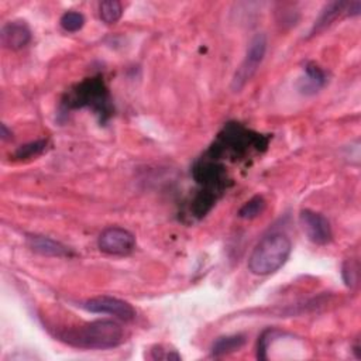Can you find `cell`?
I'll return each instance as SVG.
<instances>
[{"label":"cell","instance_id":"obj_17","mask_svg":"<svg viewBox=\"0 0 361 361\" xmlns=\"http://www.w3.org/2000/svg\"><path fill=\"white\" fill-rule=\"evenodd\" d=\"M1 138H3V140L11 138V131H8V130H7L6 124H1Z\"/></svg>","mask_w":361,"mask_h":361},{"label":"cell","instance_id":"obj_7","mask_svg":"<svg viewBox=\"0 0 361 361\" xmlns=\"http://www.w3.org/2000/svg\"><path fill=\"white\" fill-rule=\"evenodd\" d=\"M0 39L8 49H21L31 41V30L24 21H8L1 27Z\"/></svg>","mask_w":361,"mask_h":361},{"label":"cell","instance_id":"obj_4","mask_svg":"<svg viewBox=\"0 0 361 361\" xmlns=\"http://www.w3.org/2000/svg\"><path fill=\"white\" fill-rule=\"evenodd\" d=\"M97 247L109 255H127L135 248V237L123 227H107L100 233Z\"/></svg>","mask_w":361,"mask_h":361},{"label":"cell","instance_id":"obj_13","mask_svg":"<svg viewBox=\"0 0 361 361\" xmlns=\"http://www.w3.org/2000/svg\"><path fill=\"white\" fill-rule=\"evenodd\" d=\"M265 206H267L265 199L262 196L257 195L244 203V206L238 212V216L241 219H248V220L255 219V217L261 216V213L265 210Z\"/></svg>","mask_w":361,"mask_h":361},{"label":"cell","instance_id":"obj_6","mask_svg":"<svg viewBox=\"0 0 361 361\" xmlns=\"http://www.w3.org/2000/svg\"><path fill=\"white\" fill-rule=\"evenodd\" d=\"M299 223L306 237L313 244L324 245L331 241V226L322 213H317L310 209H303L299 214Z\"/></svg>","mask_w":361,"mask_h":361},{"label":"cell","instance_id":"obj_10","mask_svg":"<svg viewBox=\"0 0 361 361\" xmlns=\"http://www.w3.org/2000/svg\"><path fill=\"white\" fill-rule=\"evenodd\" d=\"M348 3L347 1H331L329 3L320 13L319 18L314 21V25L310 31V35H314L316 32H320L326 27H329L343 11H347Z\"/></svg>","mask_w":361,"mask_h":361},{"label":"cell","instance_id":"obj_9","mask_svg":"<svg viewBox=\"0 0 361 361\" xmlns=\"http://www.w3.org/2000/svg\"><path fill=\"white\" fill-rule=\"evenodd\" d=\"M326 83L324 71L314 62H309L305 68V76L299 80V90L303 94H314Z\"/></svg>","mask_w":361,"mask_h":361},{"label":"cell","instance_id":"obj_2","mask_svg":"<svg viewBox=\"0 0 361 361\" xmlns=\"http://www.w3.org/2000/svg\"><path fill=\"white\" fill-rule=\"evenodd\" d=\"M292 243L283 233H271L262 237L248 258V269L254 275L265 276L276 272L289 258Z\"/></svg>","mask_w":361,"mask_h":361},{"label":"cell","instance_id":"obj_5","mask_svg":"<svg viewBox=\"0 0 361 361\" xmlns=\"http://www.w3.org/2000/svg\"><path fill=\"white\" fill-rule=\"evenodd\" d=\"M82 307L86 309L87 312L110 314L124 322H131L133 319H135L134 307L128 302L121 300L118 298H113V296L103 295V296L90 298L83 302Z\"/></svg>","mask_w":361,"mask_h":361},{"label":"cell","instance_id":"obj_3","mask_svg":"<svg viewBox=\"0 0 361 361\" xmlns=\"http://www.w3.org/2000/svg\"><path fill=\"white\" fill-rule=\"evenodd\" d=\"M267 47H268V39L264 32H258L251 38L245 56L231 79L233 92H240L254 78V75L257 73L258 68L261 66L265 58Z\"/></svg>","mask_w":361,"mask_h":361},{"label":"cell","instance_id":"obj_8","mask_svg":"<svg viewBox=\"0 0 361 361\" xmlns=\"http://www.w3.org/2000/svg\"><path fill=\"white\" fill-rule=\"evenodd\" d=\"M25 243L31 251L45 257H69L72 254L66 245L45 235L28 234Z\"/></svg>","mask_w":361,"mask_h":361},{"label":"cell","instance_id":"obj_11","mask_svg":"<svg viewBox=\"0 0 361 361\" xmlns=\"http://www.w3.org/2000/svg\"><path fill=\"white\" fill-rule=\"evenodd\" d=\"M245 344V337L243 334H231L219 337L212 345V355L221 357L234 351H238Z\"/></svg>","mask_w":361,"mask_h":361},{"label":"cell","instance_id":"obj_12","mask_svg":"<svg viewBox=\"0 0 361 361\" xmlns=\"http://www.w3.org/2000/svg\"><path fill=\"white\" fill-rule=\"evenodd\" d=\"M123 6L117 0H106L99 4L100 20L106 24H114L121 18Z\"/></svg>","mask_w":361,"mask_h":361},{"label":"cell","instance_id":"obj_16","mask_svg":"<svg viewBox=\"0 0 361 361\" xmlns=\"http://www.w3.org/2000/svg\"><path fill=\"white\" fill-rule=\"evenodd\" d=\"M343 278L347 286L353 288L358 279V267L353 259H347L343 264Z\"/></svg>","mask_w":361,"mask_h":361},{"label":"cell","instance_id":"obj_14","mask_svg":"<svg viewBox=\"0 0 361 361\" xmlns=\"http://www.w3.org/2000/svg\"><path fill=\"white\" fill-rule=\"evenodd\" d=\"M61 27L68 32H76L85 25V17L79 11H66L62 14Z\"/></svg>","mask_w":361,"mask_h":361},{"label":"cell","instance_id":"obj_15","mask_svg":"<svg viewBox=\"0 0 361 361\" xmlns=\"http://www.w3.org/2000/svg\"><path fill=\"white\" fill-rule=\"evenodd\" d=\"M47 148V140H38V141H32V142H28L25 145H21L14 157L18 158V159H23V158H31V157H35L38 154H41L42 151H45Z\"/></svg>","mask_w":361,"mask_h":361},{"label":"cell","instance_id":"obj_1","mask_svg":"<svg viewBox=\"0 0 361 361\" xmlns=\"http://www.w3.org/2000/svg\"><path fill=\"white\" fill-rule=\"evenodd\" d=\"M58 338L76 348L106 350L124 341V330L116 320L100 319L62 330L58 333Z\"/></svg>","mask_w":361,"mask_h":361}]
</instances>
